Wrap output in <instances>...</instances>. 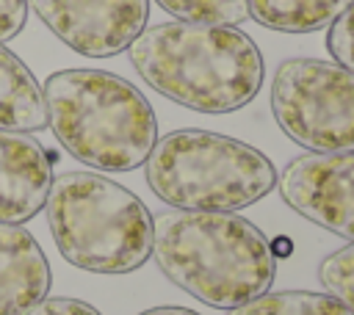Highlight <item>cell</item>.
<instances>
[{"instance_id":"cell-19","label":"cell","mask_w":354,"mask_h":315,"mask_svg":"<svg viewBox=\"0 0 354 315\" xmlns=\"http://www.w3.org/2000/svg\"><path fill=\"white\" fill-rule=\"evenodd\" d=\"M138 315H199V312H194L188 307H152V309H144Z\"/></svg>"},{"instance_id":"cell-13","label":"cell","mask_w":354,"mask_h":315,"mask_svg":"<svg viewBox=\"0 0 354 315\" xmlns=\"http://www.w3.org/2000/svg\"><path fill=\"white\" fill-rule=\"evenodd\" d=\"M227 315H354V312L329 293L279 290V293H263L235 309H227Z\"/></svg>"},{"instance_id":"cell-10","label":"cell","mask_w":354,"mask_h":315,"mask_svg":"<svg viewBox=\"0 0 354 315\" xmlns=\"http://www.w3.org/2000/svg\"><path fill=\"white\" fill-rule=\"evenodd\" d=\"M50 262L19 224L0 221V315H22L50 293Z\"/></svg>"},{"instance_id":"cell-9","label":"cell","mask_w":354,"mask_h":315,"mask_svg":"<svg viewBox=\"0 0 354 315\" xmlns=\"http://www.w3.org/2000/svg\"><path fill=\"white\" fill-rule=\"evenodd\" d=\"M53 185V155L33 133L0 130V221L25 224L44 210Z\"/></svg>"},{"instance_id":"cell-1","label":"cell","mask_w":354,"mask_h":315,"mask_svg":"<svg viewBox=\"0 0 354 315\" xmlns=\"http://www.w3.org/2000/svg\"><path fill=\"white\" fill-rule=\"evenodd\" d=\"M138 77L166 99L199 113H232L263 86V55L232 25L163 22L130 44Z\"/></svg>"},{"instance_id":"cell-7","label":"cell","mask_w":354,"mask_h":315,"mask_svg":"<svg viewBox=\"0 0 354 315\" xmlns=\"http://www.w3.org/2000/svg\"><path fill=\"white\" fill-rule=\"evenodd\" d=\"M36 17L75 52L111 58L144 33L149 0H28Z\"/></svg>"},{"instance_id":"cell-12","label":"cell","mask_w":354,"mask_h":315,"mask_svg":"<svg viewBox=\"0 0 354 315\" xmlns=\"http://www.w3.org/2000/svg\"><path fill=\"white\" fill-rule=\"evenodd\" d=\"M351 0H249V17L268 30L313 33L332 25Z\"/></svg>"},{"instance_id":"cell-17","label":"cell","mask_w":354,"mask_h":315,"mask_svg":"<svg viewBox=\"0 0 354 315\" xmlns=\"http://www.w3.org/2000/svg\"><path fill=\"white\" fill-rule=\"evenodd\" d=\"M22 315H102V312L97 307L80 301V298L55 296V298H41L39 304H33L30 309H25Z\"/></svg>"},{"instance_id":"cell-5","label":"cell","mask_w":354,"mask_h":315,"mask_svg":"<svg viewBox=\"0 0 354 315\" xmlns=\"http://www.w3.org/2000/svg\"><path fill=\"white\" fill-rule=\"evenodd\" d=\"M152 193L174 210L235 213L277 185L274 163L254 146L210 130H174L147 158Z\"/></svg>"},{"instance_id":"cell-3","label":"cell","mask_w":354,"mask_h":315,"mask_svg":"<svg viewBox=\"0 0 354 315\" xmlns=\"http://www.w3.org/2000/svg\"><path fill=\"white\" fill-rule=\"evenodd\" d=\"M41 91L61 146L97 171H133L158 144L149 99L113 72L61 69L44 80Z\"/></svg>"},{"instance_id":"cell-4","label":"cell","mask_w":354,"mask_h":315,"mask_svg":"<svg viewBox=\"0 0 354 315\" xmlns=\"http://www.w3.org/2000/svg\"><path fill=\"white\" fill-rule=\"evenodd\" d=\"M47 227L61 257L91 274H130L152 257V213L100 171L53 177Z\"/></svg>"},{"instance_id":"cell-16","label":"cell","mask_w":354,"mask_h":315,"mask_svg":"<svg viewBox=\"0 0 354 315\" xmlns=\"http://www.w3.org/2000/svg\"><path fill=\"white\" fill-rule=\"evenodd\" d=\"M326 50L335 58V64L354 72V0L343 8V14L329 25L326 33Z\"/></svg>"},{"instance_id":"cell-14","label":"cell","mask_w":354,"mask_h":315,"mask_svg":"<svg viewBox=\"0 0 354 315\" xmlns=\"http://www.w3.org/2000/svg\"><path fill=\"white\" fill-rule=\"evenodd\" d=\"M166 14L180 22L205 25H241L249 19V0H155Z\"/></svg>"},{"instance_id":"cell-15","label":"cell","mask_w":354,"mask_h":315,"mask_svg":"<svg viewBox=\"0 0 354 315\" xmlns=\"http://www.w3.org/2000/svg\"><path fill=\"white\" fill-rule=\"evenodd\" d=\"M318 279L329 290V296H335L354 312V240L321 260Z\"/></svg>"},{"instance_id":"cell-2","label":"cell","mask_w":354,"mask_h":315,"mask_svg":"<svg viewBox=\"0 0 354 315\" xmlns=\"http://www.w3.org/2000/svg\"><path fill=\"white\" fill-rule=\"evenodd\" d=\"M152 257L166 279L216 309H235L268 293L277 274L268 238L235 213H158Z\"/></svg>"},{"instance_id":"cell-6","label":"cell","mask_w":354,"mask_h":315,"mask_svg":"<svg viewBox=\"0 0 354 315\" xmlns=\"http://www.w3.org/2000/svg\"><path fill=\"white\" fill-rule=\"evenodd\" d=\"M271 113L310 152H354V72L324 58H288L271 83Z\"/></svg>"},{"instance_id":"cell-8","label":"cell","mask_w":354,"mask_h":315,"mask_svg":"<svg viewBox=\"0 0 354 315\" xmlns=\"http://www.w3.org/2000/svg\"><path fill=\"white\" fill-rule=\"evenodd\" d=\"M279 196L307 221L354 240V152L293 158L277 177Z\"/></svg>"},{"instance_id":"cell-11","label":"cell","mask_w":354,"mask_h":315,"mask_svg":"<svg viewBox=\"0 0 354 315\" xmlns=\"http://www.w3.org/2000/svg\"><path fill=\"white\" fill-rule=\"evenodd\" d=\"M47 105L44 91L36 75L14 55L6 44H0V130L17 133H39L47 130Z\"/></svg>"},{"instance_id":"cell-18","label":"cell","mask_w":354,"mask_h":315,"mask_svg":"<svg viewBox=\"0 0 354 315\" xmlns=\"http://www.w3.org/2000/svg\"><path fill=\"white\" fill-rule=\"evenodd\" d=\"M28 22V0H0V41L14 39Z\"/></svg>"}]
</instances>
